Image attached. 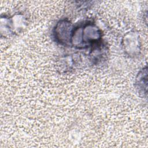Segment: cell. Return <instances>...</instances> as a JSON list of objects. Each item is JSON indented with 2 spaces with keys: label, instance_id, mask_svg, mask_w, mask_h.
Listing matches in <instances>:
<instances>
[{
  "label": "cell",
  "instance_id": "obj_2",
  "mask_svg": "<svg viewBox=\"0 0 148 148\" xmlns=\"http://www.w3.org/2000/svg\"><path fill=\"white\" fill-rule=\"evenodd\" d=\"M139 36L134 32H129L123 39V47L125 53L130 56L135 57L140 52Z\"/></svg>",
  "mask_w": 148,
  "mask_h": 148
},
{
  "label": "cell",
  "instance_id": "obj_1",
  "mask_svg": "<svg viewBox=\"0 0 148 148\" xmlns=\"http://www.w3.org/2000/svg\"><path fill=\"white\" fill-rule=\"evenodd\" d=\"M73 28L69 20L66 19L60 20L53 31L55 40L62 45H71V40Z\"/></svg>",
  "mask_w": 148,
  "mask_h": 148
},
{
  "label": "cell",
  "instance_id": "obj_3",
  "mask_svg": "<svg viewBox=\"0 0 148 148\" xmlns=\"http://www.w3.org/2000/svg\"><path fill=\"white\" fill-rule=\"evenodd\" d=\"M147 68L146 67L140 71L138 73L135 82L136 88L139 94H143V95L144 94L146 95L147 93Z\"/></svg>",
  "mask_w": 148,
  "mask_h": 148
}]
</instances>
